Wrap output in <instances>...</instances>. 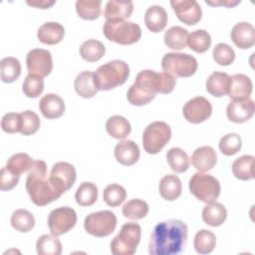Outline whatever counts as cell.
<instances>
[{"mask_svg":"<svg viewBox=\"0 0 255 255\" xmlns=\"http://www.w3.org/2000/svg\"><path fill=\"white\" fill-rule=\"evenodd\" d=\"M22 91L28 98H37L44 91V81L43 78L29 75L25 78Z\"/></svg>","mask_w":255,"mask_h":255,"instance_id":"7dc6e473","label":"cell"},{"mask_svg":"<svg viewBox=\"0 0 255 255\" xmlns=\"http://www.w3.org/2000/svg\"><path fill=\"white\" fill-rule=\"evenodd\" d=\"M141 228L135 222L125 223L111 242V251L115 255H132L140 241Z\"/></svg>","mask_w":255,"mask_h":255,"instance_id":"8992f818","label":"cell"},{"mask_svg":"<svg viewBox=\"0 0 255 255\" xmlns=\"http://www.w3.org/2000/svg\"><path fill=\"white\" fill-rule=\"evenodd\" d=\"M213 60L220 66H229L235 59L234 50L225 43L217 44L212 51Z\"/></svg>","mask_w":255,"mask_h":255,"instance_id":"bcb514c9","label":"cell"},{"mask_svg":"<svg viewBox=\"0 0 255 255\" xmlns=\"http://www.w3.org/2000/svg\"><path fill=\"white\" fill-rule=\"evenodd\" d=\"M34 160L29 154L24 152H18L9 157L5 166L10 171L20 176L22 173L29 170Z\"/></svg>","mask_w":255,"mask_h":255,"instance_id":"b9f144b4","label":"cell"},{"mask_svg":"<svg viewBox=\"0 0 255 255\" xmlns=\"http://www.w3.org/2000/svg\"><path fill=\"white\" fill-rule=\"evenodd\" d=\"M170 5L178 20L183 24L195 25L201 19L202 10L195 0H172Z\"/></svg>","mask_w":255,"mask_h":255,"instance_id":"9a60e30c","label":"cell"},{"mask_svg":"<svg viewBox=\"0 0 255 255\" xmlns=\"http://www.w3.org/2000/svg\"><path fill=\"white\" fill-rule=\"evenodd\" d=\"M10 222L12 227L17 231L27 233L33 229L35 225V218L30 211L26 209H17L12 213Z\"/></svg>","mask_w":255,"mask_h":255,"instance_id":"f35d334b","label":"cell"},{"mask_svg":"<svg viewBox=\"0 0 255 255\" xmlns=\"http://www.w3.org/2000/svg\"><path fill=\"white\" fill-rule=\"evenodd\" d=\"M194 249L199 254H209L213 251L216 245V237L214 233L209 230L201 229L199 230L193 240Z\"/></svg>","mask_w":255,"mask_h":255,"instance_id":"ab89813d","label":"cell"},{"mask_svg":"<svg viewBox=\"0 0 255 255\" xmlns=\"http://www.w3.org/2000/svg\"><path fill=\"white\" fill-rule=\"evenodd\" d=\"M26 65L29 75L45 78L53 70L52 55L48 50L32 49L26 56Z\"/></svg>","mask_w":255,"mask_h":255,"instance_id":"7c38bea8","label":"cell"},{"mask_svg":"<svg viewBox=\"0 0 255 255\" xmlns=\"http://www.w3.org/2000/svg\"><path fill=\"white\" fill-rule=\"evenodd\" d=\"M148 204L141 199L134 198L126 202L123 206V215L131 220H138L145 217L148 213Z\"/></svg>","mask_w":255,"mask_h":255,"instance_id":"74e56055","label":"cell"},{"mask_svg":"<svg viewBox=\"0 0 255 255\" xmlns=\"http://www.w3.org/2000/svg\"><path fill=\"white\" fill-rule=\"evenodd\" d=\"M166 159L170 168L176 173L186 171L190 164L187 153L180 147H171L166 152Z\"/></svg>","mask_w":255,"mask_h":255,"instance_id":"d590c367","label":"cell"},{"mask_svg":"<svg viewBox=\"0 0 255 255\" xmlns=\"http://www.w3.org/2000/svg\"><path fill=\"white\" fill-rule=\"evenodd\" d=\"M103 197L109 206L117 207L125 201L127 197V191L122 185L118 183H112L107 185L104 189Z\"/></svg>","mask_w":255,"mask_h":255,"instance_id":"7bdbcfd3","label":"cell"},{"mask_svg":"<svg viewBox=\"0 0 255 255\" xmlns=\"http://www.w3.org/2000/svg\"><path fill=\"white\" fill-rule=\"evenodd\" d=\"M230 76L223 72H213L206 80V91L213 97L220 98L228 93Z\"/></svg>","mask_w":255,"mask_h":255,"instance_id":"484cf974","label":"cell"},{"mask_svg":"<svg viewBox=\"0 0 255 255\" xmlns=\"http://www.w3.org/2000/svg\"><path fill=\"white\" fill-rule=\"evenodd\" d=\"M21 115V130L24 135H31L35 133L40 128V119L38 115L30 110L20 113Z\"/></svg>","mask_w":255,"mask_h":255,"instance_id":"f6af8a7d","label":"cell"},{"mask_svg":"<svg viewBox=\"0 0 255 255\" xmlns=\"http://www.w3.org/2000/svg\"><path fill=\"white\" fill-rule=\"evenodd\" d=\"M189 190L198 200L211 203L220 195V183L212 175L202 172L194 173L189 180Z\"/></svg>","mask_w":255,"mask_h":255,"instance_id":"ba28073f","label":"cell"},{"mask_svg":"<svg viewBox=\"0 0 255 255\" xmlns=\"http://www.w3.org/2000/svg\"><path fill=\"white\" fill-rule=\"evenodd\" d=\"M56 3V1H47V0H36V1H27V4L33 7H37L40 9H49L51 6H53Z\"/></svg>","mask_w":255,"mask_h":255,"instance_id":"816d5d0a","label":"cell"},{"mask_svg":"<svg viewBox=\"0 0 255 255\" xmlns=\"http://www.w3.org/2000/svg\"><path fill=\"white\" fill-rule=\"evenodd\" d=\"M216 162V151L214 148L208 145H203L196 148L191 155V163L199 172H205L212 169Z\"/></svg>","mask_w":255,"mask_h":255,"instance_id":"d6986e66","label":"cell"},{"mask_svg":"<svg viewBox=\"0 0 255 255\" xmlns=\"http://www.w3.org/2000/svg\"><path fill=\"white\" fill-rule=\"evenodd\" d=\"M230 37L239 49H249L255 44V29L249 22H239L233 26Z\"/></svg>","mask_w":255,"mask_h":255,"instance_id":"e0dca14e","label":"cell"},{"mask_svg":"<svg viewBox=\"0 0 255 255\" xmlns=\"http://www.w3.org/2000/svg\"><path fill=\"white\" fill-rule=\"evenodd\" d=\"M144 24L152 33L161 32L167 24V13L162 6L152 5L144 13Z\"/></svg>","mask_w":255,"mask_h":255,"instance_id":"603a6c76","label":"cell"},{"mask_svg":"<svg viewBox=\"0 0 255 255\" xmlns=\"http://www.w3.org/2000/svg\"><path fill=\"white\" fill-rule=\"evenodd\" d=\"M187 241V226L177 219L157 223L149 238L150 255H174L184 250Z\"/></svg>","mask_w":255,"mask_h":255,"instance_id":"7a4b0ae2","label":"cell"},{"mask_svg":"<svg viewBox=\"0 0 255 255\" xmlns=\"http://www.w3.org/2000/svg\"><path fill=\"white\" fill-rule=\"evenodd\" d=\"M185 120L191 124H200L210 118L212 106L210 102L203 97H195L185 103L182 108Z\"/></svg>","mask_w":255,"mask_h":255,"instance_id":"5bb4252c","label":"cell"},{"mask_svg":"<svg viewBox=\"0 0 255 255\" xmlns=\"http://www.w3.org/2000/svg\"><path fill=\"white\" fill-rule=\"evenodd\" d=\"M133 11V3L131 1L111 0L107 3L104 16L106 20L119 21L126 20L130 17Z\"/></svg>","mask_w":255,"mask_h":255,"instance_id":"cb8c5ba5","label":"cell"},{"mask_svg":"<svg viewBox=\"0 0 255 255\" xmlns=\"http://www.w3.org/2000/svg\"><path fill=\"white\" fill-rule=\"evenodd\" d=\"M205 3L211 6H226V7H234L240 3L239 0H215V1H210V0H205Z\"/></svg>","mask_w":255,"mask_h":255,"instance_id":"f907efd6","label":"cell"},{"mask_svg":"<svg viewBox=\"0 0 255 255\" xmlns=\"http://www.w3.org/2000/svg\"><path fill=\"white\" fill-rule=\"evenodd\" d=\"M171 129L169 126L160 121L149 124L142 133V146L148 154L158 153L169 141Z\"/></svg>","mask_w":255,"mask_h":255,"instance_id":"9c48e42d","label":"cell"},{"mask_svg":"<svg viewBox=\"0 0 255 255\" xmlns=\"http://www.w3.org/2000/svg\"><path fill=\"white\" fill-rule=\"evenodd\" d=\"M188 31L180 26H172L164 33V44L172 50L184 49L187 45Z\"/></svg>","mask_w":255,"mask_h":255,"instance_id":"4dcf8cb0","label":"cell"},{"mask_svg":"<svg viewBox=\"0 0 255 255\" xmlns=\"http://www.w3.org/2000/svg\"><path fill=\"white\" fill-rule=\"evenodd\" d=\"M254 110V102L250 98L245 100H232L226 108V115L229 121L242 124L253 117Z\"/></svg>","mask_w":255,"mask_h":255,"instance_id":"2e32d148","label":"cell"},{"mask_svg":"<svg viewBox=\"0 0 255 255\" xmlns=\"http://www.w3.org/2000/svg\"><path fill=\"white\" fill-rule=\"evenodd\" d=\"M27 172L26 190L34 204L45 206L61 197L62 194L46 178L47 164L44 160H34Z\"/></svg>","mask_w":255,"mask_h":255,"instance_id":"3957f363","label":"cell"},{"mask_svg":"<svg viewBox=\"0 0 255 255\" xmlns=\"http://www.w3.org/2000/svg\"><path fill=\"white\" fill-rule=\"evenodd\" d=\"M74 87L76 93L85 99L94 97L99 91L95 83L94 73L91 71H84L78 74L74 82Z\"/></svg>","mask_w":255,"mask_h":255,"instance_id":"4316f807","label":"cell"},{"mask_svg":"<svg viewBox=\"0 0 255 255\" xmlns=\"http://www.w3.org/2000/svg\"><path fill=\"white\" fill-rule=\"evenodd\" d=\"M158 190L160 196L163 199L167 201H173L177 199L181 194V181L175 174H166L160 179Z\"/></svg>","mask_w":255,"mask_h":255,"instance_id":"d4e9b609","label":"cell"},{"mask_svg":"<svg viewBox=\"0 0 255 255\" xmlns=\"http://www.w3.org/2000/svg\"><path fill=\"white\" fill-rule=\"evenodd\" d=\"M19 175L13 173L6 166L1 168L0 171V189L2 191H8L13 189L19 182Z\"/></svg>","mask_w":255,"mask_h":255,"instance_id":"681fc988","label":"cell"},{"mask_svg":"<svg viewBox=\"0 0 255 255\" xmlns=\"http://www.w3.org/2000/svg\"><path fill=\"white\" fill-rule=\"evenodd\" d=\"M39 109L43 117L49 120L61 118L66 110L63 99L56 94H46L39 102Z\"/></svg>","mask_w":255,"mask_h":255,"instance_id":"ac0fdd59","label":"cell"},{"mask_svg":"<svg viewBox=\"0 0 255 255\" xmlns=\"http://www.w3.org/2000/svg\"><path fill=\"white\" fill-rule=\"evenodd\" d=\"M198 64L197 60L186 53H166L161 59L163 72L179 78H188L195 74Z\"/></svg>","mask_w":255,"mask_h":255,"instance_id":"52a82bcc","label":"cell"},{"mask_svg":"<svg viewBox=\"0 0 255 255\" xmlns=\"http://www.w3.org/2000/svg\"><path fill=\"white\" fill-rule=\"evenodd\" d=\"M99 191L95 183L90 181L82 182L75 193V199L81 206H91L98 199Z\"/></svg>","mask_w":255,"mask_h":255,"instance_id":"836d02e7","label":"cell"},{"mask_svg":"<svg viewBox=\"0 0 255 255\" xmlns=\"http://www.w3.org/2000/svg\"><path fill=\"white\" fill-rule=\"evenodd\" d=\"M219 149L220 151L227 156L237 153L242 146L241 136L237 133L230 132L223 135L219 140Z\"/></svg>","mask_w":255,"mask_h":255,"instance_id":"ee69618b","label":"cell"},{"mask_svg":"<svg viewBox=\"0 0 255 255\" xmlns=\"http://www.w3.org/2000/svg\"><path fill=\"white\" fill-rule=\"evenodd\" d=\"M21 115L18 113H7L1 120V128L7 133L20 132Z\"/></svg>","mask_w":255,"mask_h":255,"instance_id":"c3c4849f","label":"cell"},{"mask_svg":"<svg viewBox=\"0 0 255 255\" xmlns=\"http://www.w3.org/2000/svg\"><path fill=\"white\" fill-rule=\"evenodd\" d=\"M187 45L192 51L201 54L209 49L211 45V37L207 31L198 29L188 35Z\"/></svg>","mask_w":255,"mask_h":255,"instance_id":"60d3db41","label":"cell"},{"mask_svg":"<svg viewBox=\"0 0 255 255\" xmlns=\"http://www.w3.org/2000/svg\"><path fill=\"white\" fill-rule=\"evenodd\" d=\"M129 76L128 65L122 60H113L100 66L94 73L99 91H110L125 84Z\"/></svg>","mask_w":255,"mask_h":255,"instance_id":"277c9868","label":"cell"},{"mask_svg":"<svg viewBox=\"0 0 255 255\" xmlns=\"http://www.w3.org/2000/svg\"><path fill=\"white\" fill-rule=\"evenodd\" d=\"M106 53L105 45L96 39H90L85 42L80 47L81 57L90 63L97 62L103 58Z\"/></svg>","mask_w":255,"mask_h":255,"instance_id":"1f68e13d","label":"cell"},{"mask_svg":"<svg viewBox=\"0 0 255 255\" xmlns=\"http://www.w3.org/2000/svg\"><path fill=\"white\" fill-rule=\"evenodd\" d=\"M254 156L244 154L236 158L232 163V172L240 180H250L254 178Z\"/></svg>","mask_w":255,"mask_h":255,"instance_id":"f1b7e54d","label":"cell"},{"mask_svg":"<svg viewBox=\"0 0 255 255\" xmlns=\"http://www.w3.org/2000/svg\"><path fill=\"white\" fill-rule=\"evenodd\" d=\"M176 85L173 76L153 70H142L135 78L134 83L129 87L127 98L133 106H144L151 102L157 93L169 94Z\"/></svg>","mask_w":255,"mask_h":255,"instance_id":"6da1fadb","label":"cell"},{"mask_svg":"<svg viewBox=\"0 0 255 255\" xmlns=\"http://www.w3.org/2000/svg\"><path fill=\"white\" fill-rule=\"evenodd\" d=\"M117 216L110 210H101L89 214L84 221L85 230L95 237L111 235L117 227Z\"/></svg>","mask_w":255,"mask_h":255,"instance_id":"30bf717a","label":"cell"},{"mask_svg":"<svg viewBox=\"0 0 255 255\" xmlns=\"http://www.w3.org/2000/svg\"><path fill=\"white\" fill-rule=\"evenodd\" d=\"M77 173L75 167L66 161L56 162L50 171L49 179L52 185L61 193H65L75 183Z\"/></svg>","mask_w":255,"mask_h":255,"instance_id":"4fadbf2b","label":"cell"},{"mask_svg":"<svg viewBox=\"0 0 255 255\" xmlns=\"http://www.w3.org/2000/svg\"><path fill=\"white\" fill-rule=\"evenodd\" d=\"M253 85L249 77L244 74H235L230 77L228 96L232 100L248 99L252 93Z\"/></svg>","mask_w":255,"mask_h":255,"instance_id":"44dd1931","label":"cell"},{"mask_svg":"<svg viewBox=\"0 0 255 255\" xmlns=\"http://www.w3.org/2000/svg\"><path fill=\"white\" fill-rule=\"evenodd\" d=\"M77 223V213L69 206H61L53 209L48 216V226L51 233L60 236L67 233Z\"/></svg>","mask_w":255,"mask_h":255,"instance_id":"8fae6325","label":"cell"},{"mask_svg":"<svg viewBox=\"0 0 255 255\" xmlns=\"http://www.w3.org/2000/svg\"><path fill=\"white\" fill-rule=\"evenodd\" d=\"M106 129L114 138L124 139L130 133L131 127L126 118L116 115L108 119L106 123Z\"/></svg>","mask_w":255,"mask_h":255,"instance_id":"f546056e","label":"cell"},{"mask_svg":"<svg viewBox=\"0 0 255 255\" xmlns=\"http://www.w3.org/2000/svg\"><path fill=\"white\" fill-rule=\"evenodd\" d=\"M115 157L123 165L130 166L139 158L138 145L130 139H125L117 143L115 147Z\"/></svg>","mask_w":255,"mask_h":255,"instance_id":"ffe728a7","label":"cell"},{"mask_svg":"<svg viewBox=\"0 0 255 255\" xmlns=\"http://www.w3.org/2000/svg\"><path fill=\"white\" fill-rule=\"evenodd\" d=\"M65 36V28L58 22H46L39 27L37 32L38 40L46 45H56Z\"/></svg>","mask_w":255,"mask_h":255,"instance_id":"7402d4cb","label":"cell"},{"mask_svg":"<svg viewBox=\"0 0 255 255\" xmlns=\"http://www.w3.org/2000/svg\"><path fill=\"white\" fill-rule=\"evenodd\" d=\"M105 37L120 45H131L141 37V29L138 24L127 20H106L103 26Z\"/></svg>","mask_w":255,"mask_h":255,"instance_id":"5b68a950","label":"cell"},{"mask_svg":"<svg viewBox=\"0 0 255 255\" xmlns=\"http://www.w3.org/2000/svg\"><path fill=\"white\" fill-rule=\"evenodd\" d=\"M36 249L39 255H60L62 253V243L57 236L44 234L38 238Z\"/></svg>","mask_w":255,"mask_h":255,"instance_id":"e575fe53","label":"cell"},{"mask_svg":"<svg viewBox=\"0 0 255 255\" xmlns=\"http://www.w3.org/2000/svg\"><path fill=\"white\" fill-rule=\"evenodd\" d=\"M21 75L20 61L14 57H5L0 61V77L3 83H13Z\"/></svg>","mask_w":255,"mask_h":255,"instance_id":"d6a6232c","label":"cell"},{"mask_svg":"<svg viewBox=\"0 0 255 255\" xmlns=\"http://www.w3.org/2000/svg\"><path fill=\"white\" fill-rule=\"evenodd\" d=\"M227 217V210L225 206L219 202L207 203L202 210L203 221L213 227L220 226L224 223Z\"/></svg>","mask_w":255,"mask_h":255,"instance_id":"83f0119b","label":"cell"},{"mask_svg":"<svg viewBox=\"0 0 255 255\" xmlns=\"http://www.w3.org/2000/svg\"><path fill=\"white\" fill-rule=\"evenodd\" d=\"M102 1L100 0H78L76 11L80 18L84 20H96L102 14Z\"/></svg>","mask_w":255,"mask_h":255,"instance_id":"8d00e7d4","label":"cell"}]
</instances>
